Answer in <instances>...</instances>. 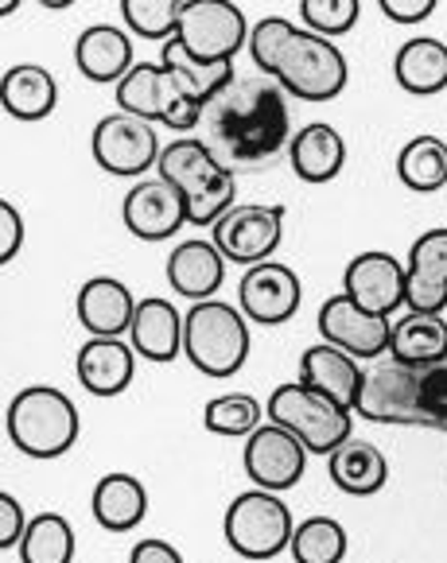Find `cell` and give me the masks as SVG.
<instances>
[{
  "instance_id": "cell-1",
  "label": "cell",
  "mask_w": 447,
  "mask_h": 563,
  "mask_svg": "<svg viewBox=\"0 0 447 563\" xmlns=\"http://www.w3.org/2000/svg\"><path fill=\"white\" fill-rule=\"evenodd\" d=\"M203 121L210 124V152L230 172L265 164L292 144L288 106L276 82H233L222 98L210 101Z\"/></svg>"
},
{
  "instance_id": "cell-2",
  "label": "cell",
  "mask_w": 447,
  "mask_h": 563,
  "mask_svg": "<svg viewBox=\"0 0 447 563\" xmlns=\"http://www.w3.org/2000/svg\"><path fill=\"white\" fill-rule=\"evenodd\" d=\"M355 416L385 428H439L447 431V362L444 365H401L393 357L366 369L362 397Z\"/></svg>"
},
{
  "instance_id": "cell-3",
  "label": "cell",
  "mask_w": 447,
  "mask_h": 563,
  "mask_svg": "<svg viewBox=\"0 0 447 563\" xmlns=\"http://www.w3.org/2000/svg\"><path fill=\"white\" fill-rule=\"evenodd\" d=\"M4 431L20 455L63 459L78 443L83 416H78L75 400L55 385H28L9 400Z\"/></svg>"
},
{
  "instance_id": "cell-4",
  "label": "cell",
  "mask_w": 447,
  "mask_h": 563,
  "mask_svg": "<svg viewBox=\"0 0 447 563\" xmlns=\"http://www.w3.org/2000/svg\"><path fill=\"white\" fill-rule=\"evenodd\" d=\"M249 319L241 307L203 299L183 311V354L203 377H233L249 362Z\"/></svg>"
},
{
  "instance_id": "cell-5",
  "label": "cell",
  "mask_w": 447,
  "mask_h": 563,
  "mask_svg": "<svg viewBox=\"0 0 447 563\" xmlns=\"http://www.w3.org/2000/svg\"><path fill=\"white\" fill-rule=\"evenodd\" d=\"M265 416L281 428H288L312 455L331 459L347 440H355V412L324 393L307 389L304 382H284L269 393Z\"/></svg>"
},
{
  "instance_id": "cell-6",
  "label": "cell",
  "mask_w": 447,
  "mask_h": 563,
  "mask_svg": "<svg viewBox=\"0 0 447 563\" xmlns=\"http://www.w3.org/2000/svg\"><path fill=\"white\" fill-rule=\"evenodd\" d=\"M292 532H296V521H292L288 501L281 494H273V489L253 486L226 506L222 537L230 544V552L241 555V560L261 563L288 552Z\"/></svg>"
},
{
  "instance_id": "cell-7",
  "label": "cell",
  "mask_w": 447,
  "mask_h": 563,
  "mask_svg": "<svg viewBox=\"0 0 447 563\" xmlns=\"http://www.w3.org/2000/svg\"><path fill=\"white\" fill-rule=\"evenodd\" d=\"M347 82H350V67H347V55L339 51V43L299 27L296 43L288 47L281 70H276V86L288 98L299 101H331L347 90Z\"/></svg>"
},
{
  "instance_id": "cell-8",
  "label": "cell",
  "mask_w": 447,
  "mask_h": 563,
  "mask_svg": "<svg viewBox=\"0 0 447 563\" xmlns=\"http://www.w3.org/2000/svg\"><path fill=\"white\" fill-rule=\"evenodd\" d=\"M249 20L241 4L230 0H187L179 16V32L175 40L183 51L203 63H233L241 47H249Z\"/></svg>"
},
{
  "instance_id": "cell-9",
  "label": "cell",
  "mask_w": 447,
  "mask_h": 563,
  "mask_svg": "<svg viewBox=\"0 0 447 563\" xmlns=\"http://www.w3.org/2000/svg\"><path fill=\"white\" fill-rule=\"evenodd\" d=\"M90 152L98 159L101 172L117 175V179H144L149 167L160 164V136L149 121L129 113H109L94 124Z\"/></svg>"
},
{
  "instance_id": "cell-10",
  "label": "cell",
  "mask_w": 447,
  "mask_h": 563,
  "mask_svg": "<svg viewBox=\"0 0 447 563\" xmlns=\"http://www.w3.org/2000/svg\"><path fill=\"white\" fill-rule=\"evenodd\" d=\"M210 241L218 245L230 265L253 268L273 261V253L284 241V207L265 202H238L222 222L210 230Z\"/></svg>"
},
{
  "instance_id": "cell-11",
  "label": "cell",
  "mask_w": 447,
  "mask_h": 563,
  "mask_svg": "<svg viewBox=\"0 0 447 563\" xmlns=\"http://www.w3.org/2000/svg\"><path fill=\"white\" fill-rule=\"evenodd\" d=\"M319 334L342 354L358 357V362H373V357L390 354L393 319L378 316L370 307L355 303L347 291H339V296H327L319 307Z\"/></svg>"
},
{
  "instance_id": "cell-12",
  "label": "cell",
  "mask_w": 447,
  "mask_h": 563,
  "mask_svg": "<svg viewBox=\"0 0 447 563\" xmlns=\"http://www.w3.org/2000/svg\"><path fill=\"white\" fill-rule=\"evenodd\" d=\"M307 455H312V451H307L288 428L269 420L246 440L241 466H246L249 482L258 489L284 494V489L299 486V478H304V471H307Z\"/></svg>"
},
{
  "instance_id": "cell-13",
  "label": "cell",
  "mask_w": 447,
  "mask_h": 563,
  "mask_svg": "<svg viewBox=\"0 0 447 563\" xmlns=\"http://www.w3.org/2000/svg\"><path fill=\"white\" fill-rule=\"evenodd\" d=\"M304 299V284H299L296 268L281 265V261H265L241 273L238 284V307L249 323L261 327H281L299 311Z\"/></svg>"
},
{
  "instance_id": "cell-14",
  "label": "cell",
  "mask_w": 447,
  "mask_h": 563,
  "mask_svg": "<svg viewBox=\"0 0 447 563\" xmlns=\"http://www.w3.org/2000/svg\"><path fill=\"white\" fill-rule=\"evenodd\" d=\"M342 291L378 316H397L408 303V268L385 249H366L342 273Z\"/></svg>"
},
{
  "instance_id": "cell-15",
  "label": "cell",
  "mask_w": 447,
  "mask_h": 563,
  "mask_svg": "<svg viewBox=\"0 0 447 563\" xmlns=\"http://www.w3.org/2000/svg\"><path fill=\"white\" fill-rule=\"evenodd\" d=\"M124 230L141 241H167L183 230L187 222V199L175 191L172 183H164L160 175L137 179L121 202Z\"/></svg>"
},
{
  "instance_id": "cell-16",
  "label": "cell",
  "mask_w": 447,
  "mask_h": 563,
  "mask_svg": "<svg viewBox=\"0 0 447 563\" xmlns=\"http://www.w3.org/2000/svg\"><path fill=\"white\" fill-rule=\"evenodd\" d=\"M137 303L133 288L117 276H90L75 296V316L90 339H124L133 327Z\"/></svg>"
},
{
  "instance_id": "cell-17",
  "label": "cell",
  "mask_w": 447,
  "mask_h": 563,
  "mask_svg": "<svg viewBox=\"0 0 447 563\" xmlns=\"http://www.w3.org/2000/svg\"><path fill=\"white\" fill-rule=\"evenodd\" d=\"M408 303L416 316H444L447 307V225L424 230L408 249Z\"/></svg>"
},
{
  "instance_id": "cell-18",
  "label": "cell",
  "mask_w": 447,
  "mask_h": 563,
  "mask_svg": "<svg viewBox=\"0 0 447 563\" xmlns=\"http://www.w3.org/2000/svg\"><path fill=\"white\" fill-rule=\"evenodd\" d=\"M75 67L78 75L98 86H121L129 78V70L137 67L129 27H117V24L83 27V35L75 43Z\"/></svg>"
},
{
  "instance_id": "cell-19",
  "label": "cell",
  "mask_w": 447,
  "mask_h": 563,
  "mask_svg": "<svg viewBox=\"0 0 447 563\" xmlns=\"http://www.w3.org/2000/svg\"><path fill=\"white\" fill-rule=\"evenodd\" d=\"M75 377L94 397H121L137 377V350L124 339H86L75 357Z\"/></svg>"
},
{
  "instance_id": "cell-20",
  "label": "cell",
  "mask_w": 447,
  "mask_h": 563,
  "mask_svg": "<svg viewBox=\"0 0 447 563\" xmlns=\"http://www.w3.org/2000/svg\"><path fill=\"white\" fill-rule=\"evenodd\" d=\"M299 382H304L307 389L324 393L327 400H335V405L355 412L358 397H362L366 369L358 357L342 354V350L331 346V342H319V346H307L304 354H299Z\"/></svg>"
},
{
  "instance_id": "cell-21",
  "label": "cell",
  "mask_w": 447,
  "mask_h": 563,
  "mask_svg": "<svg viewBox=\"0 0 447 563\" xmlns=\"http://www.w3.org/2000/svg\"><path fill=\"white\" fill-rule=\"evenodd\" d=\"M167 284H172L175 296L190 299V303H203V299H215V291L226 280V257L218 253L215 241H179V245L167 253Z\"/></svg>"
},
{
  "instance_id": "cell-22",
  "label": "cell",
  "mask_w": 447,
  "mask_h": 563,
  "mask_svg": "<svg viewBox=\"0 0 447 563\" xmlns=\"http://www.w3.org/2000/svg\"><path fill=\"white\" fill-rule=\"evenodd\" d=\"M129 342H133L137 357L144 362L167 365L183 354V316L179 307L164 296H144L137 303L133 327H129Z\"/></svg>"
},
{
  "instance_id": "cell-23",
  "label": "cell",
  "mask_w": 447,
  "mask_h": 563,
  "mask_svg": "<svg viewBox=\"0 0 447 563\" xmlns=\"http://www.w3.org/2000/svg\"><path fill=\"white\" fill-rule=\"evenodd\" d=\"M90 514L106 532H133L149 517V486L129 471H109L94 486Z\"/></svg>"
},
{
  "instance_id": "cell-24",
  "label": "cell",
  "mask_w": 447,
  "mask_h": 563,
  "mask_svg": "<svg viewBox=\"0 0 447 563\" xmlns=\"http://www.w3.org/2000/svg\"><path fill=\"white\" fill-rule=\"evenodd\" d=\"M288 164H292V172H296V179L331 183L335 175L347 167V141L339 136L335 124L312 121V124H304V129L292 133Z\"/></svg>"
},
{
  "instance_id": "cell-25",
  "label": "cell",
  "mask_w": 447,
  "mask_h": 563,
  "mask_svg": "<svg viewBox=\"0 0 447 563\" xmlns=\"http://www.w3.org/2000/svg\"><path fill=\"white\" fill-rule=\"evenodd\" d=\"M393 78L413 98L447 90V43L436 35H408L393 55Z\"/></svg>"
},
{
  "instance_id": "cell-26",
  "label": "cell",
  "mask_w": 447,
  "mask_h": 563,
  "mask_svg": "<svg viewBox=\"0 0 447 563\" xmlns=\"http://www.w3.org/2000/svg\"><path fill=\"white\" fill-rule=\"evenodd\" d=\"M156 172L164 183H172L183 199H190V195H199L203 187H210V183L226 172V164L210 152L207 141H199V136H179V141L164 144Z\"/></svg>"
},
{
  "instance_id": "cell-27",
  "label": "cell",
  "mask_w": 447,
  "mask_h": 563,
  "mask_svg": "<svg viewBox=\"0 0 447 563\" xmlns=\"http://www.w3.org/2000/svg\"><path fill=\"white\" fill-rule=\"evenodd\" d=\"M0 101H4V113L17 117V121H43L58 106V82L40 63H17V67L4 70Z\"/></svg>"
},
{
  "instance_id": "cell-28",
  "label": "cell",
  "mask_w": 447,
  "mask_h": 563,
  "mask_svg": "<svg viewBox=\"0 0 447 563\" xmlns=\"http://www.w3.org/2000/svg\"><path fill=\"white\" fill-rule=\"evenodd\" d=\"M327 474L331 482L350 497H370L385 489L390 482V459L381 455V448L366 440H347L331 459H327Z\"/></svg>"
},
{
  "instance_id": "cell-29",
  "label": "cell",
  "mask_w": 447,
  "mask_h": 563,
  "mask_svg": "<svg viewBox=\"0 0 447 563\" xmlns=\"http://www.w3.org/2000/svg\"><path fill=\"white\" fill-rule=\"evenodd\" d=\"M160 63H164L167 75L179 82V90L187 93V98L203 101L207 109H210V101H218L233 82H238V75H233V63H203V58L187 55L179 40L164 43V55H160Z\"/></svg>"
},
{
  "instance_id": "cell-30",
  "label": "cell",
  "mask_w": 447,
  "mask_h": 563,
  "mask_svg": "<svg viewBox=\"0 0 447 563\" xmlns=\"http://www.w3.org/2000/svg\"><path fill=\"white\" fill-rule=\"evenodd\" d=\"M390 357L401 365H444L447 362V319L444 316H401L393 323Z\"/></svg>"
},
{
  "instance_id": "cell-31",
  "label": "cell",
  "mask_w": 447,
  "mask_h": 563,
  "mask_svg": "<svg viewBox=\"0 0 447 563\" xmlns=\"http://www.w3.org/2000/svg\"><path fill=\"white\" fill-rule=\"evenodd\" d=\"M397 179L408 191L432 195L447 183V141L444 136L421 133L401 148L397 156Z\"/></svg>"
},
{
  "instance_id": "cell-32",
  "label": "cell",
  "mask_w": 447,
  "mask_h": 563,
  "mask_svg": "<svg viewBox=\"0 0 447 563\" xmlns=\"http://www.w3.org/2000/svg\"><path fill=\"white\" fill-rule=\"evenodd\" d=\"M167 90H172V78H167L164 63H137L129 78L117 86V109L149 124H160Z\"/></svg>"
},
{
  "instance_id": "cell-33",
  "label": "cell",
  "mask_w": 447,
  "mask_h": 563,
  "mask_svg": "<svg viewBox=\"0 0 447 563\" xmlns=\"http://www.w3.org/2000/svg\"><path fill=\"white\" fill-rule=\"evenodd\" d=\"M75 525L63 514H35L20 540V563H70L75 560Z\"/></svg>"
},
{
  "instance_id": "cell-34",
  "label": "cell",
  "mask_w": 447,
  "mask_h": 563,
  "mask_svg": "<svg viewBox=\"0 0 447 563\" xmlns=\"http://www.w3.org/2000/svg\"><path fill=\"white\" fill-rule=\"evenodd\" d=\"M350 537L335 517H307L292 532V563H342L347 560Z\"/></svg>"
},
{
  "instance_id": "cell-35",
  "label": "cell",
  "mask_w": 447,
  "mask_h": 563,
  "mask_svg": "<svg viewBox=\"0 0 447 563\" xmlns=\"http://www.w3.org/2000/svg\"><path fill=\"white\" fill-rule=\"evenodd\" d=\"M261 416H265V405L258 397H249V393H222V397L207 400L203 428L210 435H226V440H249L261 428Z\"/></svg>"
},
{
  "instance_id": "cell-36",
  "label": "cell",
  "mask_w": 447,
  "mask_h": 563,
  "mask_svg": "<svg viewBox=\"0 0 447 563\" xmlns=\"http://www.w3.org/2000/svg\"><path fill=\"white\" fill-rule=\"evenodd\" d=\"M299 27L304 24H292V20H284V16H265L253 24V32H249V58H253V67L265 78L276 82V70H281L288 47L296 43Z\"/></svg>"
},
{
  "instance_id": "cell-37",
  "label": "cell",
  "mask_w": 447,
  "mask_h": 563,
  "mask_svg": "<svg viewBox=\"0 0 447 563\" xmlns=\"http://www.w3.org/2000/svg\"><path fill=\"white\" fill-rule=\"evenodd\" d=\"M179 16H183L179 0H124L121 4L124 27H129L133 35H141V40H152V43L175 40V32H179Z\"/></svg>"
},
{
  "instance_id": "cell-38",
  "label": "cell",
  "mask_w": 447,
  "mask_h": 563,
  "mask_svg": "<svg viewBox=\"0 0 447 563\" xmlns=\"http://www.w3.org/2000/svg\"><path fill=\"white\" fill-rule=\"evenodd\" d=\"M358 12L362 4L358 0H304L299 4V20H304L307 32L335 40V35H347L358 24Z\"/></svg>"
},
{
  "instance_id": "cell-39",
  "label": "cell",
  "mask_w": 447,
  "mask_h": 563,
  "mask_svg": "<svg viewBox=\"0 0 447 563\" xmlns=\"http://www.w3.org/2000/svg\"><path fill=\"white\" fill-rule=\"evenodd\" d=\"M28 521H32V517H24V506L4 489V494H0V548H4V552L20 548V540H24V532H28Z\"/></svg>"
},
{
  "instance_id": "cell-40",
  "label": "cell",
  "mask_w": 447,
  "mask_h": 563,
  "mask_svg": "<svg viewBox=\"0 0 447 563\" xmlns=\"http://www.w3.org/2000/svg\"><path fill=\"white\" fill-rule=\"evenodd\" d=\"M20 249H24V218H20V210L4 199L0 202V261L9 265Z\"/></svg>"
},
{
  "instance_id": "cell-41",
  "label": "cell",
  "mask_w": 447,
  "mask_h": 563,
  "mask_svg": "<svg viewBox=\"0 0 447 563\" xmlns=\"http://www.w3.org/2000/svg\"><path fill=\"white\" fill-rule=\"evenodd\" d=\"M436 12V0H381V16L393 20V24H421Z\"/></svg>"
},
{
  "instance_id": "cell-42",
  "label": "cell",
  "mask_w": 447,
  "mask_h": 563,
  "mask_svg": "<svg viewBox=\"0 0 447 563\" xmlns=\"http://www.w3.org/2000/svg\"><path fill=\"white\" fill-rule=\"evenodd\" d=\"M129 563H183V552L172 544V540L144 537V540H137V544H133Z\"/></svg>"
}]
</instances>
